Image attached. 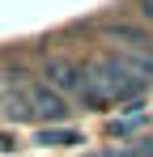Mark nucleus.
<instances>
[{"label":"nucleus","instance_id":"obj_3","mask_svg":"<svg viewBox=\"0 0 153 157\" xmlns=\"http://www.w3.org/2000/svg\"><path fill=\"white\" fill-rule=\"evenodd\" d=\"M26 115L30 119H64L68 115L64 94H55L51 85H26Z\"/></svg>","mask_w":153,"mask_h":157},{"label":"nucleus","instance_id":"obj_6","mask_svg":"<svg viewBox=\"0 0 153 157\" xmlns=\"http://www.w3.org/2000/svg\"><path fill=\"white\" fill-rule=\"evenodd\" d=\"M89 157H132V153H119V149H102V153H89Z\"/></svg>","mask_w":153,"mask_h":157},{"label":"nucleus","instance_id":"obj_5","mask_svg":"<svg viewBox=\"0 0 153 157\" xmlns=\"http://www.w3.org/2000/svg\"><path fill=\"white\" fill-rule=\"evenodd\" d=\"M136 157H153V132H149V136H140V149H136Z\"/></svg>","mask_w":153,"mask_h":157},{"label":"nucleus","instance_id":"obj_7","mask_svg":"<svg viewBox=\"0 0 153 157\" xmlns=\"http://www.w3.org/2000/svg\"><path fill=\"white\" fill-rule=\"evenodd\" d=\"M0 149H17V144H13V136H4V132H0Z\"/></svg>","mask_w":153,"mask_h":157},{"label":"nucleus","instance_id":"obj_1","mask_svg":"<svg viewBox=\"0 0 153 157\" xmlns=\"http://www.w3.org/2000/svg\"><path fill=\"white\" fill-rule=\"evenodd\" d=\"M145 77L128 64V55H98L89 64V85L81 94L85 106H106V102H128V98H140Z\"/></svg>","mask_w":153,"mask_h":157},{"label":"nucleus","instance_id":"obj_2","mask_svg":"<svg viewBox=\"0 0 153 157\" xmlns=\"http://www.w3.org/2000/svg\"><path fill=\"white\" fill-rule=\"evenodd\" d=\"M47 85L55 89V94H85V85H89V68L85 64H73V59H51L47 64Z\"/></svg>","mask_w":153,"mask_h":157},{"label":"nucleus","instance_id":"obj_4","mask_svg":"<svg viewBox=\"0 0 153 157\" xmlns=\"http://www.w3.org/2000/svg\"><path fill=\"white\" fill-rule=\"evenodd\" d=\"M38 144H81V132L76 128H43L38 132Z\"/></svg>","mask_w":153,"mask_h":157}]
</instances>
